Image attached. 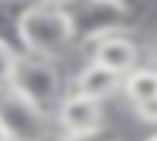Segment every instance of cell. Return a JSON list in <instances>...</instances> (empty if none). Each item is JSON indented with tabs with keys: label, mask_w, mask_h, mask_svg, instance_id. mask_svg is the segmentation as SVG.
<instances>
[{
	"label": "cell",
	"mask_w": 157,
	"mask_h": 141,
	"mask_svg": "<svg viewBox=\"0 0 157 141\" xmlns=\"http://www.w3.org/2000/svg\"><path fill=\"white\" fill-rule=\"evenodd\" d=\"M132 107H136V117H139L142 123L157 126V95L148 98V101H139V104H132Z\"/></svg>",
	"instance_id": "30bf717a"
},
{
	"label": "cell",
	"mask_w": 157,
	"mask_h": 141,
	"mask_svg": "<svg viewBox=\"0 0 157 141\" xmlns=\"http://www.w3.org/2000/svg\"><path fill=\"white\" fill-rule=\"evenodd\" d=\"M65 13L71 19L74 40L93 46L96 40L123 28L129 16V3H123V0H71Z\"/></svg>",
	"instance_id": "3957f363"
},
{
	"label": "cell",
	"mask_w": 157,
	"mask_h": 141,
	"mask_svg": "<svg viewBox=\"0 0 157 141\" xmlns=\"http://www.w3.org/2000/svg\"><path fill=\"white\" fill-rule=\"evenodd\" d=\"M74 40L71 19L65 6H49V3H28L19 13V46L22 52L59 58Z\"/></svg>",
	"instance_id": "6da1fadb"
},
{
	"label": "cell",
	"mask_w": 157,
	"mask_h": 141,
	"mask_svg": "<svg viewBox=\"0 0 157 141\" xmlns=\"http://www.w3.org/2000/svg\"><path fill=\"white\" fill-rule=\"evenodd\" d=\"M10 89H16L22 98H28L34 107H40L49 117L56 114V107H59V101L65 95V89H62V70H59L56 58L34 55V52H19Z\"/></svg>",
	"instance_id": "7a4b0ae2"
},
{
	"label": "cell",
	"mask_w": 157,
	"mask_h": 141,
	"mask_svg": "<svg viewBox=\"0 0 157 141\" xmlns=\"http://www.w3.org/2000/svg\"><path fill=\"white\" fill-rule=\"evenodd\" d=\"M52 120H56L59 135H83V132H96L105 126V110H102V101L71 89L68 95H62Z\"/></svg>",
	"instance_id": "5b68a950"
},
{
	"label": "cell",
	"mask_w": 157,
	"mask_h": 141,
	"mask_svg": "<svg viewBox=\"0 0 157 141\" xmlns=\"http://www.w3.org/2000/svg\"><path fill=\"white\" fill-rule=\"evenodd\" d=\"M120 92L129 98V104H139V101L154 98V95H157V67H148V64L132 67L129 74L123 77Z\"/></svg>",
	"instance_id": "ba28073f"
},
{
	"label": "cell",
	"mask_w": 157,
	"mask_h": 141,
	"mask_svg": "<svg viewBox=\"0 0 157 141\" xmlns=\"http://www.w3.org/2000/svg\"><path fill=\"white\" fill-rule=\"evenodd\" d=\"M90 58L99 61V64H105L108 70H114V74L126 77L132 67H139V46L126 34L114 31V34H108V37H102V40L93 43Z\"/></svg>",
	"instance_id": "8992f818"
},
{
	"label": "cell",
	"mask_w": 157,
	"mask_h": 141,
	"mask_svg": "<svg viewBox=\"0 0 157 141\" xmlns=\"http://www.w3.org/2000/svg\"><path fill=\"white\" fill-rule=\"evenodd\" d=\"M0 141H10V132H6V126H3V120H0Z\"/></svg>",
	"instance_id": "4fadbf2b"
},
{
	"label": "cell",
	"mask_w": 157,
	"mask_h": 141,
	"mask_svg": "<svg viewBox=\"0 0 157 141\" xmlns=\"http://www.w3.org/2000/svg\"><path fill=\"white\" fill-rule=\"evenodd\" d=\"M56 141H114V135L108 132V126H102V129L83 132V135H59Z\"/></svg>",
	"instance_id": "8fae6325"
},
{
	"label": "cell",
	"mask_w": 157,
	"mask_h": 141,
	"mask_svg": "<svg viewBox=\"0 0 157 141\" xmlns=\"http://www.w3.org/2000/svg\"><path fill=\"white\" fill-rule=\"evenodd\" d=\"M145 141H157V132H151V135H148V138H145Z\"/></svg>",
	"instance_id": "5bb4252c"
},
{
	"label": "cell",
	"mask_w": 157,
	"mask_h": 141,
	"mask_svg": "<svg viewBox=\"0 0 157 141\" xmlns=\"http://www.w3.org/2000/svg\"><path fill=\"white\" fill-rule=\"evenodd\" d=\"M120 86H123V77L108 70L105 64L93 61V58L77 70V77H74V92H80L86 98H96V101H105V98L117 95Z\"/></svg>",
	"instance_id": "52a82bcc"
},
{
	"label": "cell",
	"mask_w": 157,
	"mask_h": 141,
	"mask_svg": "<svg viewBox=\"0 0 157 141\" xmlns=\"http://www.w3.org/2000/svg\"><path fill=\"white\" fill-rule=\"evenodd\" d=\"M123 3H129V0H123Z\"/></svg>",
	"instance_id": "2e32d148"
},
{
	"label": "cell",
	"mask_w": 157,
	"mask_h": 141,
	"mask_svg": "<svg viewBox=\"0 0 157 141\" xmlns=\"http://www.w3.org/2000/svg\"><path fill=\"white\" fill-rule=\"evenodd\" d=\"M154 58H157V46H154Z\"/></svg>",
	"instance_id": "9a60e30c"
},
{
	"label": "cell",
	"mask_w": 157,
	"mask_h": 141,
	"mask_svg": "<svg viewBox=\"0 0 157 141\" xmlns=\"http://www.w3.org/2000/svg\"><path fill=\"white\" fill-rule=\"evenodd\" d=\"M0 120L10 141H46L49 138V114L34 107L16 89H0Z\"/></svg>",
	"instance_id": "277c9868"
},
{
	"label": "cell",
	"mask_w": 157,
	"mask_h": 141,
	"mask_svg": "<svg viewBox=\"0 0 157 141\" xmlns=\"http://www.w3.org/2000/svg\"><path fill=\"white\" fill-rule=\"evenodd\" d=\"M16 61H19V49L0 40V89H10V83H13V70H16Z\"/></svg>",
	"instance_id": "9c48e42d"
},
{
	"label": "cell",
	"mask_w": 157,
	"mask_h": 141,
	"mask_svg": "<svg viewBox=\"0 0 157 141\" xmlns=\"http://www.w3.org/2000/svg\"><path fill=\"white\" fill-rule=\"evenodd\" d=\"M37 3H49V6H68L71 0H37Z\"/></svg>",
	"instance_id": "7c38bea8"
}]
</instances>
